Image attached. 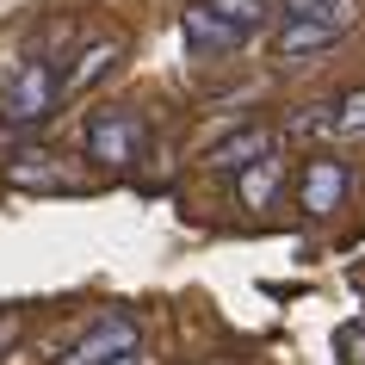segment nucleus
<instances>
[{
    "instance_id": "f257e3e1",
    "label": "nucleus",
    "mask_w": 365,
    "mask_h": 365,
    "mask_svg": "<svg viewBox=\"0 0 365 365\" xmlns=\"http://www.w3.org/2000/svg\"><path fill=\"white\" fill-rule=\"evenodd\" d=\"M56 112V68L43 56H19L0 81V124L6 130H31Z\"/></svg>"
},
{
    "instance_id": "f03ea898",
    "label": "nucleus",
    "mask_w": 365,
    "mask_h": 365,
    "mask_svg": "<svg viewBox=\"0 0 365 365\" xmlns=\"http://www.w3.org/2000/svg\"><path fill=\"white\" fill-rule=\"evenodd\" d=\"M124 353H136V322L130 316H106V322H93L75 346H68L62 365H112V359H124Z\"/></svg>"
},
{
    "instance_id": "7ed1b4c3",
    "label": "nucleus",
    "mask_w": 365,
    "mask_h": 365,
    "mask_svg": "<svg viewBox=\"0 0 365 365\" xmlns=\"http://www.w3.org/2000/svg\"><path fill=\"white\" fill-rule=\"evenodd\" d=\"M180 38H186V50H192V56H235V50L248 43L242 31H230V25L217 19L205 0H192V6L180 13Z\"/></svg>"
},
{
    "instance_id": "20e7f679",
    "label": "nucleus",
    "mask_w": 365,
    "mask_h": 365,
    "mask_svg": "<svg viewBox=\"0 0 365 365\" xmlns=\"http://www.w3.org/2000/svg\"><path fill=\"white\" fill-rule=\"evenodd\" d=\"M87 155L99 168H130L136 161V118L130 112H99L87 130Z\"/></svg>"
},
{
    "instance_id": "39448f33",
    "label": "nucleus",
    "mask_w": 365,
    "mask_h": 365,
    "mask_svg": "<svg viewBox=\"0 0 365 365\" xmlns=\"http://www.w3.org/2000/svg\"><path fill=\"white\" fill-rule=\"evenodd\" d=\"M304 211L309 217H328V211H341V198H346V168L341 161H309L304 173Z\"/></svg>"
},
{
    "instance_id": "423d86ee",
    "label": "nucleus",
    "mask_w": 365,
    "mask_h": 365,
    "mask_svg": "<svg viewBox=\"0 0 365 365\" xmlns=\"http://www.w3.org/2000/svg\"><path fill=\"white\" fill-rule=\"evenodd\" d=\"M118 56H124V50H118V43H106V38H99V43H87V50L75 56V68H68V75L56 81V99H81V93H87V87H93V81L118 62Z\"/></svg>"
},
{
    "instance_id": "0eeeda50",
    "label": "nucleus",
    "mask_w": 365,
    "mask_h": 365,
    "mask_svg": "<svg viewBox=\"0 0 365 365\" xmlns=\"http://www.w3.org/2000/svg\"><path fill=\"white\" fill-rule=\"evenodd\" d=\"M267 149H272V136L260 130V124H248V130H235L230 143H217V149H211V168L217 173H242V168H254Z\"/></svg>"
},
{
    "instance_id": "6e6552de",
    "label": "nucleus",
    "mask_w": 365,
    "mask_h": 365,
    "mask_svg": "<svg viewBox=\"0 0 365 365\" xmlns=\"http://www.w3.org/2000/svg\"><path fill=\"white\" fill-rule=\"evenodd\" d=\"M205 6H211V13L230 25V31H242V38H254V31H260L272 13H279V0H205Z\"/></svg>"
},
{
    "instance_id": "1a4fd4ad",
    "label": "nucleus",
    "mask_w": 365,
    "mask_h": 365,
    "mask_svg": "<svg viewBox=\"0 0 365 365\" xmlns=\"http://www.w3.org/2000/svg\"><path fill=\"white\" fill-rule=\"evenodd\" d=\"M328 43H341V31H328L316 19H291L279 31V56H309V50H328Z\"/></svg>"
},
{
    "instance_id": "9d476101",
    "label": "nucleus",
    "mask_w": 365,
    "mask_h": 365,
    "mask_svg": "<svg viewBox=\"0 0 365 365\" xmlns=\"http://www.w3.org/2000/svg\"><path fill=\"white\" fill-rule=\"evenodd\" d=\"M272 192H279V161L260 155L254 168H242V205H248V211H267Z\"/></svg>"
},
{
    "instance_id": "9b49d317",
    "label": "nucleus",
    "mask_w": 365,
    "mask_h": 365,
    "mask_svg": "<svg viewBox=\"0 0 365 365\" xmlns=\"http://www.w3.org/2000/svg\"><path fill=\"white\" fill-rule=\"evenodd\" d=\"M334 130H341V136H359V143H365V93H346V99H341Z\"/></svg>"
},
{
    "instance_id": "f8f14e48",
    "label": "nucleus",
    "mask_w": 365,
    "mask_h": 365,
    "mask_svg": "<svg viewBox=\"0 0 365 365\" xmlns=\"http://www.w3.org/2000/svg\"><path fill=\"white\" fill-rule=\"evenodd\" d=\"M346 353H353V365H365V334L359 328H346Z\"/></svg>"
},
{
    "instance_id": "ddd939ff",
    "label": "nucleus",
    "mask_w": 365,
    "mask_h": 365,
    "mask_svg": "<svg viewBox=\"0 0 365 365\" xmlns=\"http://www.w3.org/2000/svg\"><path fill=\"white\" fill-rule=\"evenodd\" d=\"M316 6H322V0H285V13H291V19H309Z\"/></svg>"
},
{
    "instance_id": "4468645a",
    "label": "nucleus",
    "mask_w": 365,
    "mask_h": 365,
    "mask_svg": "<svg viewBox=\"0 0 365 365\" xmlns=\"http://www.w3.org/2000/svg\"><path fill=\"white\" fill-rule=\"evenodd\" d=\"M112 365H143V359H136V353H124V359H112Z\"/></svg>"
}]
</instances>
